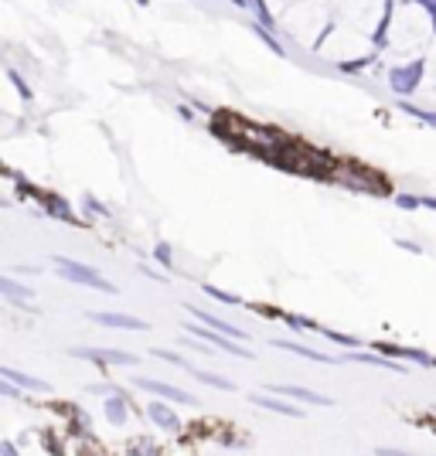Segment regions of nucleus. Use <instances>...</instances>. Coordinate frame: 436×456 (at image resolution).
Here are the masks:
<instances>
[{"mask_svg": "<svg viewBox=\"0 0 436 456\" xmlns=\"http://www.w3.org/2000/svg\"><path fill=\"white\" fill-rule=\"evenodd\" d=\"M62 273H69V280H76V283H89V286H96V290H110L113 293V286L106 283V280H99L92 269H85V266H76V262H69V259H58L55 262Z\"/></svg>", "mask_w": 436, "mask_h": 456, "instance_id": "f257e3e1", "label": "nucleus"}, {"mask_svg": "<svg viewBox=\"0 0 436 456\" xmlns=\"http://www.w3.org/2000/svg\"><path fill=\"white\" fill-rule=\"evenodd\" d=\"M96 320H99V324H110V327H137V331L143 327L140 320H133V317H119V313H96Z\"/></svg>", "mask_w": 436, "mask_h": 456, "instance_id": "f03ea898", "label": "nucleus"}, {"mask_svg": "<svg viewBox=\"0 0 436 456\" xmlns=\"http://www.w3.org/2000/svg\"><path fill=\"white\" fill-rule=\"evenodd\" d=\"M273 388V385H270ZM273 392H283V395H293V399H304V402H314V405H324L327 399L324 395H314V392H304V388H283V385H277Z\"/></svg>", "mask_w": 436, "mask_h": 456, "instance_id": "7ed1b4c3", "label": "nucleus"}, {"mask_svg": "<svg viewBox=\"0 0 436 456\" xmlns=\"http://www.w3.org/2000/svg\"><path fill=\"white\" fill-rule=\"evenodd\" d=\"M143 388H150V392H160V395H167V399H174V402H191L184 392H177V388H167V385H160V381H140Z\"/></svg>", "mask_w": 436, "mask_h": 456, "instance_id": "20e7f679", "label": "nucleus"}, {"mask_svg": "<svg viewBox=\"0 0 436 456\" xmlns=\"http://www.w3.org/2000/svg\"><path fill=\"white\" fill-rule=\"evenodd\" d=\"M89 358H99V361H116V365H130L133 358L123 354V351H85Z\"/></svg>", "mask_w": 436, "mask_h": 456, "instance_id": "39448f33", "label": "nucleus"}, {"mask_svg": "<svg viewBox=\"0 0 436 456\" xmlns=\"http://www.w3.org/2000/svg\"><path fill=\"white\" fill-rule=\"evenodd\" d=\"M195 334H198V337H204V340H211V344H218V347H225V351H232V354H245L242 347L229 344V340H225V337H218V334H211V331H198V327H195Z\"/></svg>", "mask_w": 436, "mask_h": 456, "instance_id": "423d86ee", "label": "nucleus"}, {"mask_svg": "<svg viewBox=\"0 0 436 456\" xmlns=\"http://www.w3.org/2000/svg\"><path fill=\"white\" fill-rule=\"evenodd\" d=\"M256 405H266V409H273V412H283V415H300L297 409H293V405H279V402H273V399H263V395L256 399Z\"/></svg>", "mask_w": 436, "mask_h": 456, "instance_id": "0eeeda50", "label": "nucleus"}, {"mask_svg": "<svg viewBox=\"0 0 436 456\" xmlns=\"http://www.w3.org/2000/svg\"><path fill=\"white\" fill-rule=\"evenodd\" d=\"M198 317L204 320V324H208V327H218V331L229 334V337H238V334H242V331H236V327H229V324H218L215 317H208V313H201V310H198Z\"/></svg>", "mask_w": 436, "mask_h": 456, "instance_id": "6e6552de", "label": "nucleus"}, {"mask_svg": "<svg viewBox=\"0 0 436 456\" xmlns=\"http://www.w3.org/2000/svg\"><path fill=\"white\" fill-rule=\"evenodd\" d=\"M430 426H433V429H436V419H433V422H430Z\"/></svg>", "mask_w": 436, "mask_h": 456, "instance_id": "1a4fd4ad", "label": "nucleus"}]
</instances>
